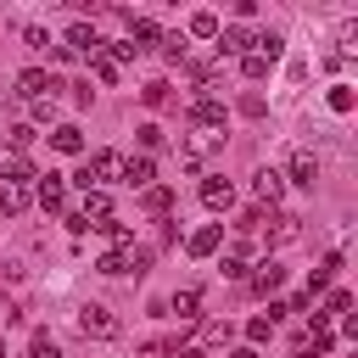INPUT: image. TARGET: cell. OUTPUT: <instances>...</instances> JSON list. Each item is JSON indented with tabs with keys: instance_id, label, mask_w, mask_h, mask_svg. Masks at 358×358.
Segmentation results:
<instances>
[{
	"instance_id": "cell-1",
	"label": "cell",
	"mask_w": 358,
	"mask_h": 358,
	"mask_svg": "<svg viewBox=\"0 0 358 358\" xmlns=\"http://www.w3.org/2000/svg\"><path fill=\"white\" fill-rule=\"evenodd\" d=\"M95 268L112 274V280H117V274H145V268H151V246H117V252H106Z\"/></svg>"
},
{
	"instance_id": "cell-2",
	"label": "cell",
	"mask_w": 358,
	"mask_h": 358,
	"mask_svg": "<svg viewBox=\"0 0 358 358\" xmlns=\"http://www.w3.org/2000/svg\"><path fill=\"white\" fill-rule=\"evenodd\" d=\"M78 330L95 336V341H112V336H117V319H112L101 302H84V308H78Z\"/></svg>"
},
{
	"instance_id": "cell-3",
	"label": "cell",
	"mask_w": 358,
	"mask_h": 358,
	"mask_svg": "<svg viewBox=\"0 0 358 358\" xmlns=\"http://www.w3.org/2000/svg\"><path fill=\"white\" fill-rule=\"evenodd\" d=\"M201 201H207L213 213H229V207H235V185H229L224 173H207V179H201Z\"/></svg>"
},
{
	"instance_id": "cell-4",
	"label": "cell",
	"mask_w": 358,
	"mask_h": 358,
	"mask_svg": "<svg viewBox=\"0 0 358 358\" xmlns=\"http://www.w3.org/2000/svg\"><path fill=\"white\" fill-rule=\"evenodd\" d=\"M50 90H62V84H56L50 73H39V67H28V73L17 78V95H22V101H50Z\"/></svg>"
},
{
	"instance_id": "cell-5",
	"label": "cell",
	"mask_w": 358,
	"mask_h": 358,
	"mask_svg": "<svg viewBox=\"0 0 358 358\" xmlns=\"http://www.w3.org/2000/svg\"><path fill=\"white\" fill-rule=\"evenodd\" d=\"M67 50H73V56H101V34H95V22H73V28H67Z\"/></svg>"
},
{
	"instance_id": "cell-6",
	"label": "cell",
	"mask_w": 358,
	"mask_h": 358,
	"mask_svg": "<svg viewBox=\"0 0 358 358\" xmlns=\"http://www.w3.org/2000/svg\"><path fill=\"white\" fill-rule=\"evenodd\" d=\"M246 45H252V34H246L241 22H229V28L213 34V50H218V56H246Z\"/></svg>"
},
{
	"instance_id": "cell-7",
	"label": "cell",
	"mask_w": 358,
	"mask_h": 358,
	"mask_svg": "<svg viewBox=\"0 0 358 358\" xmlns=\"http://www.w3.org/2000/svg\"><path fill=\"white\" fill-rule=\"evenodd\" d=\"M252 196H257V201H280V196H285V173H280V168H257V173H252Z\"/></svg>"
},
{
	"instance_id": "cell-8",
	"label": "cell",
	"mask_w": 358,
	"mask_h": 358,
	"mask_svg": "<svg viewBox=\"0 0 358 358\" xmlns=\"http://www.w3.org/2000/svg\"><path fill=\"white\" fill-rule=\"evenodd\" d=\"M129 45H134V56H140V50L162 45V28H157L151 17H129Z\"/></svg>"
},
{
	"instance_id": "cell-9",
	"label": "cell",
	"mask_w": 358,
	"mask_h": 358,
	"mask_svg": "<svg viewBox=\"0 0 358 358\" xmlns=\"http://www.w3.org/2000/svg\"><path fill=\"white\" fill-rule=\"evenodd\" d=\"M34 201H39V207H62V201H67V185H62V173H39V185H34Z\"/></svg>"
},
{
	"instance_id": "cell-10",
	"label": "cell",
	"mask_w": 358,
	"mask_h": 358,
	"mask_svg": "<svg viewBox=\"0 0 358 358\" xmlns=\"http://www.w3.org/2000/svg\"><path fill=\"white\" fill-rule=\"evenodd\" d=\"M218 241H224V229H218V224H201V229L185 241V252H190V257H213V252H218Z\"/></svg>"
},
{
	"instance_id": "cell-11",
	"label": "cell",
	"mask_w": 358,
	"mask_h": 358,
	"mask_svg": "<svg viewBox=\"0 0 358 358\" xmlns=\"http://www.w3.org/2000/svg\"><path fill=\"white\" fill-rule=\"evenodd\" d=\"M213 145H218V134H190V140L179 145V162H185V168H201V157H207Z\"/></svg>"
},
{
	"instance_id": "cell-12",
	"label": "cell",
	"mask_w": 358,
	"mask_h": 358,
	"mask_svg": "<svg viewBox=\"0 0 358 358\" xmlns=\"http://www.w3.org/2000/svg\"><path fill=\"white\" fill-rule=\"evenodd\" d=\"M157 179V168H151V157H123V185H134V190H145Z\"/></svg>"
},
{
	"instance_id": "cell-13",
	"label": "cell",
	"mask_w": 358,
	"mask_h": 358,
	"mask_svg": "<svg viewBox=\"0 0 358 358\" xmlns=\"http://www.w3.org/2000/svg\"><path fill=\"white\" fill-rule=\"evenodd\" d=\"M190 123H196V129H218V123H224V106H218L213 95H201V101L190 106Z\"/></svg>"
},
{
	"instance_id": "cell-14",
	"label": "cell",
	"mask_w": 358,
	"mask_h": 358,
	"mask_svg": "<svg viewBox=\"0 0 358 358\" xmlns=\"http://www.w3.org/2000/svg\"><path fill=\"white\" fill-rule=\"evenodd\" d=\"M50 145H56L62 157H78V151H84V134H78L73 123H56V129H50Z\"/></svg>"
},
{
	"instance_id": "cell-15",
	"label": "cell",
	"mask_w": 358,
	"mask_h": 358,
	"mask_svg": "<svg viewBox=\"0 0 358 358\" xmlns=\"http://www.w3.org/2000/svg\"><path fill=\"white\" fill-rule=\"evenodd\" d=\"M285 179H291V185H313V179H319V157H313V151H296Z\"/></svg>"
},
{
	"instance_id": "cell-16",
	"label": "cell",
	"mask_w": 358,
	"mask_h": 358,
	"mask_svg": "<svg viewBox=\"0 0 358 358\" xmlns=\"http://www.w3.org/2000/svg\"><path fill=\"white\" fill-rule=\"evenodd\" d=\"M0 179H6V185H28V179H39V173L28 168V157L11 151V157H0Z\"/></svg>"
},
{
	"instance_id": "cell-17",
	"label": "cell",
	"mask_w": 358,
	"mask_h": 358,
	"mask_svg": "<svg viewBox=\"0 0 358 358\" xmlns=\"http://www.w3.org/2000/svg\"><path fill=\"white\" fill-rule=\"evenodd\" d=\"M28 201H34V190H28V185H6V190H0V213H6V218L28 213Z\"/></svg>"
},
{
	"instance_id": "cell-18",
	"label": "cell",
	"mask_w": 358,
	"mask_h": 358,
	"mask_svg": "<svg viewBox=\"0 0 358 358\" xmlns=\"http://www.w3.org/2000/svg\"><path fill=\"white\" fill-rule=\"evenodd\" d=\"M78 213H84V224H90V218L101 224V218H112V196H106V190H84V207H78Z\"/></svg>"
},
{
	"instance_id": "cell-19",
	"label": "cell",
	"mask_w": 358,
	"mask_h": 358,
	"mask_svg": "<svg viewBox=\"0 0 358 358\" xmlns=\"http://www.w3.org/2000/svg\"><path fill=\"white\" fill-rule=\"evenodd\" d=\"M280 285H285V268H280V263H257L252 291H263V296H268V291H280Z\"/></svg>"
},
{
	"instance_id": "cell-20",
	"label": "cell",
	"mask_w": 358,
	"mask_h": 358,
	"mask_svg": "<svg viewBox=\"0 0 358 358\" xmlns=\"http://www.w3.org/2000/svg\"><path fill=\"white\" fill-rule=\"evenodd\" d=\"M296 235H302V218L280 213V218H274V229H268V246H285V241H296Z\"/></svg>"
},
{
	"instance_id": "cell-21",
	"label": "cell",
	"mask_w": 358,
	"mask_h": 358,
	"mask_svg": "<svg viewBox=\"0 0 358 358\" xmlns=\"http://www.w3.org/2000/svg\"><path fill=\"white\" fill-rule=\"evenodd\" d=\"M90 229H101V235L112 241V252H117V246H134V235H129V224H123V218H101V224H90Z\"/></svg>"
},
{
	"instance_id": "cell-22",
	"label": "cell",
	"mask_w": 358,
	"mask_h": 358,
	"mask_svg": "<svg viewBox=\"0 0 358 358\" xmlns=\"http://www.w3.org/2000/svg\"><path fill=\"white\" fill-rule=\"evenodd\" d=\"M140 201H145V213H157V218H162V213L173 207V190H168V185H145V196H140Z\"/></svg>"
},
{
	"instance_id": "cell-23",
	"label": "cell",
	"mask_w": 358,
	"mask_h": 358,
	"mask_svg": "<svg viewBox=\"0 0 358 358\" xmlns=\"http://www.w3.org/2000/svg\"><path fill=\"white\" fill-rule=\"evenodd\" d=\"M179 319H196V308H201V291L196 285H185V291H173V302H168Z\"/></svg>"
},
{
	"instance_id": "cell-24",
	"label": "cell",
	"mask_w": 358,
	"mask_h": 358,
	"mask_svg": "<svg viewBox=\"0 0 358 358\" xmlns=\"http://www.w3.org/2000/svg\"><path fill=\"white\" fill-rule=\"evenodd\" d=\"M268 67H274V62H268L263 50H246V56H241V73H246L252 84H257V78H268Z\"/></svg>"
},
{
	"instance_id": "cell-25",
	"label": "cell",
	"mask_w": 358,
	"mask_h": 358,
	"mask_svg": "<svg viewBox=\"0 0 358 358\" xmlns=\"http://www.w3.org/2000/svg\"><path fill=\"white\" fill-rule=\"evenodd\" d=\"M34 134H39L34 123H11V129H6V140H11V151H17V157H22L28 145H34Z\"/></svg>"
},
{
	"instance_id": "cell-26",
	"label": "cell",
	"mask_w": 358,
	"mask_h": 358,
	"mask_svg": "<svg viewBox=\"0 0 358 358\" xmlns=\"http://www.w3.org/2000/svg\"><path fill=\"white\" fill-rule=\"evenodd\" d=\"M90 73H95L101 84H117V62H112L106 50H101V56H90Z\"/></svg>"
},
{
	"instance_id": "cell-27",
	"label": "cell",
	"mask_w": 358,
	"mask_h": 358,
	"mask_svg": "<svg viewBox=\"0 0 358 358\" xmlns=\"http://www.w3.org/2000/svg\"><path fill=\"white\" fill-rule=\"evenodd\" d=\"M324 101H330V112H352V101H358V95H352V84H330V95H324Z\"/></svg>"
},
{
	"instance_id": "cell-28",
	"label": "cell",
	"mask_w": 358,
	"mask_h": 358,
	"mask_svg": "<svg viewBox=\"0 0 358 358\" xmlns=\"http://www.w3.org/2000/svg\"><path fill=\"white\" fill-rule=\"evenodd\" d=\"M336 268H341V257H330L324 268H313V280H308V302H313V296H319V291L330 285V274H336Z\"/></svg>"
},
{
	"instance_id": "cell-29",
	"label": "cell",
	"mask_w": 358,
	"mask_h": 358,
	"mask_svg": "<svg viewBox=\"0 0 358 358\" xmlns=\"http://www.w3.org/2000/svg\"><path fill=\"white\" fill-rule=\"evenodd\" d=\"M190 34H196V39H213V34H218V17H213V11H196V17H190Z\"/></svg>"
},
{
	"instance_id": "cell-30",
	"label": "cell",
	"mask_w": 358,
	"mask_h": 358,
	"mask_svg": "<svg viewBox=\"0 0 358 358\" xmlns=\"http://www.w3.org/2000/svg\"><path fill=\"white\" fill-rule=\"evenodd\" d=\"M140 101H145V106H168V84H162V78H151V84L140 90Z\"/></svg>"
},
{
	"instance_id": "cell-31",
	"label": "cell",
	"mask_w": 358,
	"mask_h": 358,
	"mask_svg": "<svg viewBox=\"0 0 358 358\" xmlns=\"http://www.w3.org/2000/svg\"><path fill=\"white\" fill-rule=\"evenodd\" d=\"M347 308H352V296H347V291H330V302H324V313H319V319H341Z\"/></svg>"
},
{
	"instance_id": "cell-32",
	"label": "cell",
	"mask_w": 358,
	"mask_h": 358,
	"mask_svg": "<svg viewBox=\"0 0 358 358\" xmlns=\"http://www.w3.org/2000/svg\"><path fill=\"white\" fill-rule=\"evenodd\" d=\"M246 336H252V341H268V336H274V313H263V319H252V324H246Z\"/></svg>"
},
{
	"instance_id": "cell-33",
	"label": "cell",
	"mask_w": 358,
	"mask_h": 358,
	"mask_svg": "<svg viewBox=\"0 0 358 358\" xmlns=\"http://www.w3.org/2000/svg\"><path fill=\"white\" fill-rule=\"evenodd\" d=\"M134 134H140V145H145V151H157V145H162V129H157V123H140Z\"/></svg>"
},
{
	"instance_id": "cell-34",
	"label": "cell",
	"mask_w": 358,
	"mask_h": 358,
	"mask_svg": "<svg viewBox=\"0 0 358 358\" xmlns=\"http://www.w3.org/2000/svg\"><path fill=\"white\" fill-rule=\"evenodd\" d=\"M34 358H62V352H56V341H50L45 330H34Z\"/></svg>"
},
{
	"instance_id": "cell-35",
	"label": "cell",
	"mask_w": 358,
	"mask_h": 358,
	"mask_svg": "<svg viewBox=\"0 0 358 358\" xmlns=\"http://www.w3.org/2000/svg\"><path fill=\"white\" fill-rule=\"evenodd\" d=\"M241 112H246V117H263L268 101H263V95H241Z\"/></svg>"
},
{
	"instance_id": "cell-36",
	"label": "cell",
	"mask_w": 358,
	"mask_h": 358,
	"mask_svg": "<svg viewBox=\"0 0 358 358\" xmlns=\"http://www.w3.org/2000/svg\"><path fill=\"white\" fill-rule=\"evenodd\" d=\"M224 280H246V263H241V252H235V257H224Z\"/></svg>"
},
{
	"instance_id": "cell-37",
	"label": "cell",
	"mask_w": 358,
	"mask_h": 358,
	"mask_svg": "<svg viewBox=\"0 0 358 358\" xmlns=\"http://www.w3.org/2000/svg\"><path fill=\"white\" fill-rule=\"evenodd\" d=\"M56 117V101H34V123H50Z\"/></svg>"
},
{
	"instance_id": "cell-38",
	"label": "cell",
	"mask_w": 358,
	"mask_h": 358,
	"mask_svg": "<svg viewBox=\"0 0 358 358\" xmlns=\"http://www.w3.org/2000/svg\"><path fill=\"white\" fill-rule=\"evenodd\" d=\"M179 358H207V352L201 347H179Z\"/></svg>"
},
{
	"instance_id": "cell-39",
	"label": "cell",
	"mask_w": 358,
	"mask_h": 358,
	"mask_svg": "<svg viewBox=\"0 0 358 358\" xmlns=\"http://www.w3.org/2000/svg\"><path fill=\"white\" fill-rule=\"evenodd\" d=\"M229 358H257V352H252V347H235V352H229Z\"/></svg>"
},
{
	"instance_id": "cell-40",
	"label": "cell",
	"mask_w": 358,
	"mask_h": 358,
	"mask_svg": "<svg viewBox=\"0 0 358 358\" xmlns=\"http://www.w3.org/2000/svg\"><path fill=\"white\" fill-rule=\"evenodd\" d=\"M0 358H6V347H0Z\"/></svg>"
}]
</instances>
